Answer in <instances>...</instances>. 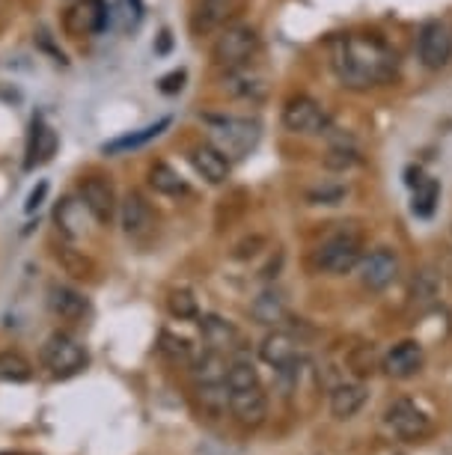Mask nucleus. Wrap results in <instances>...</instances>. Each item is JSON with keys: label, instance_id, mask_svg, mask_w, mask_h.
<instances>
[{"label": "nucleus", "instance_id": "obj_1", "mask_svg": "<svg viewBox=\"0 0 452 455\" xmlns=\"http://www.w3.org/2000/svg\"><path fill=\"white\" fill-rule=\"evenodd\" d=\"M330 68L345 90L366 92L384 87L399 75V54L381 36L366 33H345L334 36L328 45Z\"/></svg>", "mask_w": 452, "mask_h": 455}, {"label": "nucleus", "instance_id": "obj_2", "mask_svg": "<svg viewBox=\"0 0 452 455\" xmlns=\"http://www.w3.org/2000/svg\"><path fill=\"white\" fill-rule=\"evenodd\" d=\"M209 143H215L229 161L244 158L259 143V123L244 116H206Z\"/></svg>", "mask_w": 452, "mask_h": 455}, {"label": "nucleus", "instance_id": "obj_3", "mask_svg": "<svg viewBox=\"0 0 452 455\" xmlns=\"http://www.w3.org/2000/svg\"><path fill=\"white\" fill-rule=\"evenodd\" d=\"M363 256V238L354 229H339V233L328 235L325 242L315 247V268L325 271L328 277H343V274L354 271Z\"/></svg>", "mask_w": 452, "mask_h": 455}, {"label": "nucleus", "instance_id": "obj_4", "mask_svg": "<svg viewBox=\"0 0 452 455\" xmlns=\"http://www.w3.org/2000/svg\"><path fill=\"white\" fill-rule=\"evenodd\" d=\"M259 51V33L250 24H233V28L220 30V36L211 45V60L218 68L233 72V68L247 66Z\"/></svg>", "mask_w": 452, "mask_h": 455}, {"label": "nucleus", "instance_id": "obj_5", "mask_svg": "<svg viewBox=\"0 0 452 455\" xmlns=\"http://www.w3.org/2000/svg\"><path fill=\"white\" fill-rule=\"evenodd\" d=\"M90 363L87 348L69 333H51L42 346V366L54 378H72Z\"/></svg>", "mask_w": 452, "mask_h": 455}, {"label": "nucleus", "instance_id": "obj_6", "mask_svg": "<svg viewBox=\"0 0 452 455\" xmlns=\"http://www.w3.org/2000/svg\"><path fill=\"white\" fill-rule=\"evenodd\" d=\"M283 128L289 134H301V137L328 134L330 132V114L325 110L321 101L297 92V96H292L283 105Z\"/></svg>", "mask_w": 452, "mask_h": 455}, {"label": "nucleus", "instance_id": "obj_7", "mask_svg": "<svg viewBox=\"0 0 452 455\" xmlns=\"http://www.w3.org/2000/svg\"><path fill=\"white\" fill-rule=\"evenodd\" d=\"M416 57L425 68L438 72V68L449 66L452 60V30L443 21L432 19L425 21L420 33H416Z\"/></svg>", "mask_w": 452, "mask_h": 455}, {"label": "nucleus", "instance_id": "obj_8", "mask_svg": "<svg viewBox=\"0 0 452 455\" xmlns=\"http://www.w3.org/2000/svg\"><path fill=\"white\" fill-rule=\"evenodd\" d=\"M384 423H387V428L396 437H402V441H423V437L432 435V419L411 399L393 402L387 408V414H384Z\"/></svg>", "mask_w": 452, "mask_h": 455}, {"label": "nucleus", "instance_id": "obj_9", "mask_svg": "<svg viewBox=\"0 0 452 455\" xmlns=\"http://www.w3.org/2000/svg\"><path fill=\"white\" fill-rule=\"evenodd\" d=\"M357 274H361V283L369 291H384L399 277V256L390 247H375L372 253L361 256L357 262Z\"/></svg>", "mask_w": 452, "mask_h": 455}, {"label": "nucleus", "instance_id": "obj_10", "mask_svg": "<svg viewBox=\"0 0 452 455\" xmlns=\"http://www.w3.org/2000/svg\"><path fill=\"white\" fill-rule=\"evenodd\" d=\"M78 191H81L83 205H87L90 214H92V220L101 223V227H110L114 214L119 212L114 185H110L107 179H101V176H87V179L81 182Z\"/></svg>", "mask_w": 452, "mask_h": 455}, {"label": "nucleus", "instance_id": "obj_11", "mask_svg": "<svg viewBox=\"0 0 452 455\" xmlns=\"http://www.w3.org/2000/svg\"><path fill=\"white\" fill-rule=\"evenodd\" d=\"M229 411L244 428H259L268 417V396L262 384L244 390H229Z\"/></svg>", "mask_w": 452, "mask_h": 455}, {"label": "nucleus", "instance_id": "obj_12", "mask_svg": "<svg viewBox=\"0 0 452 455\" xmlns=\"http://www.w3.org/2000/svg\"><path fill=\"white\" fill-rule=\"evenodd\" d=\"M110 24V10L105 0H78L66 15V28L75 36H99Z\"/></svg>", "mask_w": 452, "mask_h": 455}, {"label": "nucleus", "instance_id": "obj_13", "mask_svg": "<svg viewBox=\"0 0 452 455\" xmlns=\"http://www.w3.org/2000/svg\"><path fill=\"white\" fill-rule=\"evenodd\" d=\"M119 223H123V233L128 238H143L147 233H152L155 214H152V205L140 191H128L123 196V203H119Z\"/></svg>", "mask_w": 452, "mask_h": 455}, {"label": "nucleus", "instance_id": "obj_14", "mask_svg": "<svg viewBox=\"0 0 452 455\" xmlns=\"http://www.w3.org/2000/svg\"><path fill=\"white\" fill-rule=\"evenodd\" d=\"M423 363H425V355H423L420 342H416V339H402V342H396V346L390 348L387 355H384L381 369L390 378H399V381H405V378H414L416 372H420Z\"/></svg>", "mask_w": 452, "mask_h": 455}, {"label": "nucleus", "instance_id": "obj_15", "mask_svg": "<svg viewBox=\"0 0 452 455\" xmlns=\"http://www.w3.org/2000/svg\"><path fill=\"white\" fill-rule=\"evenodd\" d=\"M191 164L209 185H224L229 179V173H233V161H229L224 152H220L218 146L209 143V140L197 143L191 149Z\"/></svg>", "mask_w": 452, "mask_h": 455}, {"label": "nucleus", "instance_id": "obj_16", "mask_svg": "<svg viewBox=\"0 0 452 455\" xmlns=\"http://www.w3.org/2000/svg\"><path fill=\"white\" fill-rule=\"evenodd\" d=\"M54 220H57L59 233H63L66 238H72V242H78V238H83L90 233L92 214H90L87 205H83L81 196H63L54 209Z\"/></svg>", "mask_w": 452, "mask_h": 455}, {"label": "nucleus", "instance_id": "obj_17", "mask_svg": "<svg viewBox=\"0 0 452 455\" xmlns=\"http://www.w3.org/2000/svg\"><path fill=\"white\" fill-rule=\"evenodd\" d=\"M200 331H202V339L211 351H220V355H233V351L242 348V333L233 322L220 319V315L209 313V315H200Z\"/></svg>", "mask_w": 452, "mask_h": 455}, {"label": "nucleus", "instance_id": "obj_18", "mask_svg": "<svg viewBox=\"0 0 452 455\" xmlns=\"http://www.w3.org/2000/svg\"><path fill=\"white\" fill-rule=\"evenodd\" d=\"M48 310L66 322H81L90 313V298L78 289L57 283V286L48 289Z\"/></svg>", "mask_w": 452, "mask_h": 455}, {"label": "nucleus", "instance_id": "obj_19", "mask_svg": "<svg viewBox=\"0 0 452 455\" xmlns=\"http://www.w3.org/2000/svg\"><path fill=\"white\" fill-rule=\"evenodd\" d=\"M259 357L266 360L268 366H274L277 372H283V369H292L297 363V342H295L292 333L274 331V333H268V337L262 339Z\"/></svg>", "mask_w": 452, "mask_h": 455}, {"label": "nucleus", "instance_id": "obj_20", "mask_svg": "<svg viewBox=\"0 0 452 455\" xmlns=\"http://www.w3.org/2000/svg\"><path fill=\"white\" fill-rule=\"evenodd\" d=\"M57 132L51 125H45L42 119H33V128H30V137H28V161H24V167L33 170L39 164H48L51 158H54L57 152Z\"/></svg>", "mask_w": 452, "mask_h": 455}, {"label": "nucleus", "instance_id": "obj_21", "mask_svg": "<svg viewBox=\"0 0 452 455\" xmlns=\"http://www.w3.org/2000/svg\"><path fill=\"white\" fill-rule=\"evenodd\" d=\"M366 399H369L366 384H361V381L337 384L334 393H330V414H334L337 419H352L357 411L366 405Z\"/></svg>", "mask_w": 452, "mask_h": 455}, {"label": "nucleus", "instance_id": "obj_22", "mask_svg": "<svg viewBox=\"0 0 452 455\" xmlns=\"http://www.w3.org/2000/svg\"><path fill=\"white\" fill-rule=\"evenodd\" d=\"M224 92H229V96H235V99H250V101H259L262 96H266V90H268V84L262 75H256V72H247V66L242 68H233V72H226L224 75Z\"/></svg>", "mask_w": 452, "mask_h": 455}, {"label": "nucleus", "instance_id": "obj_23", "mask_svg": "<svg viewBox=\"0 0 452 455\" xmlns=\"http://www.w3.org/2000/svg\"><path fill=\"white\" fill-rule=\"evenodd\" d=\"M250 315H253V322H259V324H280L289 315L286 310V298L280 295L277 289H266L262 295H256L253 298V304H250Z\"/></svg>", "mask_w": 452, "mask_h": 455}, {"label": "nucleus", "instance_id": "obj_24", "mask_svg": "<svg viewBox=\"0 0 452 455\" xmlns=\"http://www.w3.org/2000/svg\"><path fill=\"white\" fill-rule=\"evenodd\" d=\"M438 298H440V277H438V274H434L432 268L416 271V277L411 283V300H414L416 310H420V313L434 310Z\"/></svg>", "mask_w": 452, "mask_h": 455}, {"label": "nucleus", "instance_id": "obj_25", "mask_svg": "<svg viewBox=\"0 0 452 455\" xmlns=\"http://www.w3.org/2000/svg\"><path fill=\"white\" fill-rule=\"evenodd\" d=\"M149 185L164 196H185L187 194V182L173 167L164 164V161H155V164L149 167Z\"/></svg>", "mask_w": 452, "mask_h": 455}, {"label": "nucleus", "instance_id": "obj_26", "mask_svg": "<svg viewBox=\"0 0 452 455\" xmlns=\"http://www.w3.org/2000/svg\"><path fill=\"white\" fill-rule=\"evenodd\" d=\"M33 378V366L19 351H0V384H28Z\"/></svg>", "mask_w": 452, "mask_h": 455}, {"label": "nucleus", "instance_id": "obj_27", "mask_svg": "<svg viewBox=\"0 0 452 455\" xmlns=\"http://www.w3.org/2000/svg\"><path fill=\"white\" fill-rule=\"evenodd\" d=\"M414 196H411V212L416 214V218H432L434 214V205H438L440 200V185L438 179H420L414 188Z\"/></svg>", "mask_w": 452, "mask_h": 455}, {"label": "nucleus", "instance_id": "obj_28", "mask_svg": "<svg viewBox=\"0 0 452 455\" xmlns=\"http://www.w3.org/2000/svg\"><path fill=\"white\" fill-rule=\"evenodd\" d=\"M226 355H220V351H206L200 360H197V366H194V375H197V384H220V381H226Z\"/></svg>", "mask_w": 452, "mask_h": 455}, {"label": "nucleus", "instance_id": "obj_29", "mask_svg": "<svg viewBox=\"0 0 452 455\" xmlns=\"http://www.w3.org/2000/svg\"><path fill=\"white\" fill-rule=\"evenodd\" d=\"M170 125V119H158L155 125H147V128H140V132H134V134H125V137H116V140H110L105 143V152L107 156H116V152H128V149H138V146L143 143H149L152 137H158L164 128Z\"/></svg>", "mask_w": 452, "mask_h": 455}, {"label": "nucleus", "instance_id": "obj_30", "mask_svg": "<svg viewBox=\"0 0 452 455\" xmlns=\"http://www.w3.org/2000/svg\"><path fill=\"white\" fill-rule=\"evenodd\" d=\"M197 399L202 411H209V414H224L229 408V384H197Z\"/></svg>", "mask_w": 452, "mask_h": 455}, {"label": "nucleus", "instance_id": "obj_31", "mask_svg": "<svg viewBox=\"0 0 452 455\" xmlns=\"http://www.w3.org/2000/svg\"><path fill=\"white\" fill-rule=\"evenodd\" d=\"M57 262L63 265V271L72 274L75 280H87V277H92V271H96V265H92L90 256H83L81 251H72V247H59Z\"/></svg>", "mask_w": 452, "mask_h": 455}, {"label": "nucleus", "instance_id": "obj_32", "mask_svg": "<svg viewBox=\"0 0 452 455\" xmlns=\"http://www.w3.org/2000/svg\"><path fill=\"white\" fill-rule=\"evenodd\" d=\"M158 351L170 360V363H191V355H194L191 342L185 337H176V333H170V331H161Z\"/></svg>", "mask_w": 452, "mask_h": 455}, {"label": "nucleus", "instance_id": "obj_33", "mask_svg": "<svg viewBox=\"0 0 452 455\" xmlns=\"http://www.w3.org/2000/svg\"><path fill=\"white\" fill-rule=\"evenodd\" d=\"M167 310L178 322L197 319V315H200L197 298H194V291H187V289H173V291H170V295H167Z\"/></svg>", "mask_w": 452, "mask_h": 455}, {"label": "nucleus", "instance_id": "obj_34", "mask_svg": "<svg viewBox=\"0 0 452 455\" xmlns=\"http://www.w3.org/2000/svg\"><path fill=\"white\" fill-rule=\"evenodd\" d=\"M226 384H229V390L256 387V384H259V372H256V366L247 357H238L226 369Z\"/></svg>", "mask_w": 452, "mask_h": 455}, {"label": "nucleus", "instance_id": "obj_35", "mask_svg": "<svg viewBox=\"0 0 452 455\" xmlns=\"http://www.w3.org/2000/svg\"><path fill=\"white\" fill-rule=\"evenodd\" d=\"M345 194H348L345 185H339V182H321V185H315V188H310V191H306V203H310V205H337Z\"/></svg>", "mask_w": 452, "mask_h": 455}, {"label": "nucleus", "instance_id": "obj_36", "mask_svg": "<svg viewBox=\"0 0 452 455\" xmlns=\"http://www.w3.org/2000/svg\"><path fill=\"white\" fill-rule=\"evenodd\" d=\"M361 152L354 149V146H348V143H339L334 146V149L328 152V158H325V167L330 170H339V173H345V170H352L361 164Z\"/></svg>", "mask_w": 452, "mask_h": 455}, {"label": "nucleus", "instance_id": "obj_37", "mask_svg": "<svg viewBox=\"0 0 452 455\" xmlns=\"http://www.w3.org/2000/svg\"><path fill=\"white\" fill-rule=\"evenodd\" d=\"M233 0H202L200 4V15H202V24L211 28V24H220L226 19V10Z\"/></svg>", "mask_w": 452, "mask_h": 455}, {"label": "nucleus", "instance_id": "obj_38", "mask_svg": "<svg viewBox=\"0 0 452 455\" xmlns=\"http://www.w3.org/2000/svg\"><path fill=\"white\" fill-rule=\"evenodd\" d=\"M348 366H352L357 375H372V372H375L372 346H361V348H354V351H352V357H348Z\"/></svg>", "mask_w": 452, "mask_h": 455}, {"label": "nucleus", "instance_id": "obj_39", "mask_svg": "<svg viewBox=\"0 0 452 455\" xmlns=\"http://www.w3.org/2000/svg\"><path fill=\"white\" fill-rule=\"evenodd\" d=\"M185 68H178V72H170V75H164V78L158 81V87H161V92H167V96H173V92H178L185 87Z\"/></svg>", "mask_w": 452, "mask_h": 455}, {"label": "nucleus", "instance_id": "obj_40", "mask_svg": "<svg viewBox=\"0 0 452 455\" xmlns=\"http://www.w3.org/2000/svg\"><path fill=\"white\" fill-rule=\"evenodd\" d=\"M262 244H266V238H259V235H256V238H247V242H242V244H238L235 247V259H250V256H256V253H259V247Z\"/></svg>", "mask_w": 452, "mask_h": 455}, {"label": "nucleus", "instance_id": "obj_41", "mask_svg": "<svg viewBox=\"0 0 452 455\" xmlns=\"http://www.w3.org/2000/svg\"><path fill=\"white\" fill-rule=\"evenodd\" d=\"M45 194H48V182H39L33 191L28 194V203H24V212L28 214H33L42 205V200H45Z\"/></svg>", "mask_w": 452, "mask_h": 455}]
</instances>
